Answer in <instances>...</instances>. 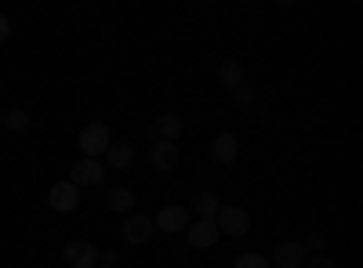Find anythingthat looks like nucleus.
Instances as JSON below:
<instances>
[{
  "instance_id": "1",
  "label": "nucleus",
  "mask_w": 363,
  "mask_h": 268,
  "mask_svg": "<svg viewBox=\"0 0 363 268\" xmlns=\"http://www.w3.org/2000/svg\"><path fill=\"white\" fill-rule=\"evenodd\" d=\"M77 145H80V153H84V160H102L106 156V148L113 145V134H109V127L106 124H87L84 131H80V138H77Z\"/></svg>"
},
{
  "instance_id": "2",
  "label": "nucleus",
  "mask_w": 363,
  "mask_h": 268,
  "mask_svg": "<svg viewBox=\"0 0 363 268\" xmlns=\"http://www.w3.org/2000/svg\"><path fill=\"white\" fill-rule=\"evenodd\" d=\"M66 182H73L77 189H95V185L106 182V163H102V160H77V163L69 167Z\"/></svg>"
},
{
  "instance_id": "3",
  "label": "nucleus",
  "mask_w": 363,
  "mask_h": 268,
  "mask_svg": "<svg viewBox=\"0 0 363 268\" xmlns=\"http://www.w3.org/2000/svg\"><path fill=\"white\" fill-rule=\"evenodd\" d=\"M215 225L225 235H247L251 232V214L244 211V206H225L222 203V211L215 214Z\"/></svg>"
},
{
  "instance_id": "4",
  "label": "nucleus",
  "mask_w": 363,
  "mask_h": 268,
  "mask_svg": "<svg viewBox=\"0 0 363 268\" xmlns=\"http://www.w3.org/2000/svg\"><path fill=\"white\" fill-rule=\"evenodd\" d=\"M62 261L69 268H95L99 264V247L91 243V240H69L62 247Z\"/></svg>"
},
{
  "instance_id": "5",
  "label": "nucleus",
  "mask_w": 363,
  "mask_h": 268,
  "mask_svg": "<svg viewBox=\"0 0 363 268\" xmlns=\"http://www.w3.org/2000/svg\"><path fill=\"white\" fill-rule=\"evenodd\" d=\"M48 206L55 214H73L80 206V189L73 182H55L51 192H48Z\"/></svg>"
},
{
  "instance_id": "6",
  "label": "nucleus",
  "mask_w": 363,
  "mask_h": 268,
  "mask_svg": "<svg viewBox=\"0 0 363 268\" xmlns=\"http://www.w3.org/2000/svg\"><path fill=\"white\" fill-rule=\"evenodd\" d=\"M186 240H189V247L193 250H211L218 240H222V232H218V225L215 221H207V218H196V225H189L186 228Z\"/></svg>"
},
{
  "instance_id": "7",
  "label": "nucleus",
  "mask_w": 363,
  "mask_h": 268,
  "mask_svg": "<svg viewBox=\"0 0 363 268\" xmlns=\"http://www.w3.org/2000/svg\"><path fill=\"white\" fill-rule=\"evenodd\" d=\"M153 228H160V232H186L189 228V211L186 206H160V214L153 218Z\"/></svg>"
},
{
  "instance_id": "8",
  "label": "nucleus",
  "mask_w": 363,
  "mask_h": 268,
  "mask_svg": "<svg viewBox=\"0 0 363 268\" xmlns=\"http://www.w3.org/2000/svg\"><path fill=\"white\" fill-rule=\"evenodd\" d=\"M153 218H142V214H131L128 221H124V228H120V235H124L128 243H135V247H142V243H149L153 240Z\"/></svg>"
},
{
  "instance_id": "9",
  "label": "nucleus",
  "mask_w": 363,
  "mask_h": 268,
  "mask_svg": "<svg viewBox=\"0 0 363 268\" xmlns=\"http://www.w3.org/2000/svg\"><path fill=\"white\" fill-rule=\"evenodd\" d=\"M306 247L301 243H294V240H287V243H280L277 250H272V257H269V264H277V268H301L306 264Z\"/></svg>"
},
{
  "instance_id": "10",
  "label": "nucleus",
  "mask_w": 363,
  "mask_h": 268,
  "mask_svg": "<svg viewBox=\"0 0 363 268\" xmlns=\"http://www.w3.org/2000/svg\"><path fill=\"white\" fill-rule=\"evenodd\" d=\"M178 145L174 141H153V148H149V163H153V170H160V174H167V170H174L178 167Z\"/></svg>"
},
{
  "instance_id": "11",
  "label": "nucleus",
  "mask_w": 363,
  "mask_h": 268,
  "mask_svg": "<svg viewBox=\"0 0 363 268\" xmlns=\"http://www.w3.org/2000/svg\"><path fill=\"white\" fill-rule=\"evenodd\" d=\"M211 156H215V163H233L236 156H240V138L233 134V131H222V134H215V141H211Z\"/></svg>"
},
{
  "instance_id": "12",
  "label": "nucleus",
  "mask_w": 363,
  "mask_h": 268,
  "mask_svg": "<svg viewBox=\"0 0 363 268\" xmlns=\"http://www.w3.org/2000/svg\"><path fill=\"white\" fill-rule=\"evenodd\" d=\"M182 131H186V120H182L178 112H164V116H157V124H153L157 141H178Z\"/></svg>"
},
{
  "instance_id": "13",
  "label": "nucleus",
  "mask_w": 363,
  "mask_h": 268,
  "mask_svg": "<svg viewBox=\"0 0 363 268\" xmlns=\"http://www.w3.org/2000/svg\"><path fill=\"white\" fill-rule=\"evenodd\" d=\"M106 163H109L113 170H128V167L135 163V145H128V141H113V145L106 148Z\"/></svg>"
},
{
  "instance_id": "14",
  "label": "nucleus",
  "mask_w": 363,
  "mask_h": 268,
  "mask_svg": "<svg viewBox=\"0 0 363 268\" xmlns=\"http://www.w3.org/2000/svg\"><path fill=\"white\" fill-rule=\"evenodd\" d=\"M106 203H109V211H113V214H131L138 199H135V192H131L128 185H116V189H109Z\"/></svg>"
},
{
  "instance_id": "15",
  "label": "nucleus",
  "mask_w": 363,
  "mask_h": 268,
  "mask_svg": "<svg viewBox=\"0 0 363 268\" xmlns=\"http://www.w3.org/2000/svg\"><path fill=\"white\" fill-rule=\"evenodd\" d=\"M193 211H196V218H207V221H215V214L222 211V199L215 196V192H196L193 196Z\"/></svg>"
},
{
  "instance_id": "16",
  "label": "nucleus",
  "mask_w": 363,
  "mask_h": 268,
  "mask_svg": "<svg viewBox=\"0 0 363 268\" xmlns=\"http://www.w3.org/2000/svg\"><path fill=\"white\" fill-rule=\"evenodd\" d=\"M218 83H222V87H229V91H236V87L244 83V66L233 62V58H225V62L218 66Z\"/></svg>"
},
{
  "instance_id": "17",
  "label": "nucleus",
  "mask_w": 363,
  "mask_h": 268,
  "mask_svg": "<svg viewBox=\"0 0 363 268\" xmlns=\"http://www.w3.org/2000/svg\"><path fill=\"white\" fill-rule=\"evenodd\" d=\"M233 268H272V264H269V257H265V254L247 250V254H240V257L233 261Z\"/></svg>"
},
{
  "instance_id": "18",
  "label": "nucleus",
  "mask_w": 363,
  "mask_h": 268,
  "mask_svg": "<svg viewBox=\"0 0 363 268\" xmlns=\"http://www.w3.org/2000/svg\"><path fill=\"white\" fill-rule=\"evenodd\" d=\"M4 127H8V131H15V134H18V131H26V127H29V112H22V109L4 112Z\"/></svg>"
},
{
  "instance_id": "19",
  "label": "nucleus",
  "mask_w": 363,
  "mask_h": 268,
  "mask_svg": "<svg viewBox=\"0 0 363 268\" xmlns=\"http://www.w3.org/2000/svg\"><path fill=\"white\" fill-rule=\"evenodd\" d=\"M233 102L247 109V105H255V102H258V91H255V87H247V83H240L236 91H233Z\"/></svg>"
},
{
  "instance_id": "20",
  "label": "nucleus",
  "mask_w": 363,
  "mask_h": 268,
  "mask_svg": "<svg viewBox=\"0 0 363 268\" xmlns=\"http://www.w3.org/2000/svg\"><path fill=\"white\" fill-rule=\"evenodd\" d=\"M301 268H338V261L327 257V254H313V257H306V264H301Z\"/></svg>"
},
{
  "instance_id": "21",
  "label": "nucleus",
  "mask_w": 363,
  "mask_h": 268,
  "mask_svg": "<svg viewBox=\"0 0 363 268\" xmlns=\"http://www.w3.org/2000/svg\"><path fill=\"white\" fill-rule=\"evenodd\" d=\"M323 243H327V240H323L320 232H309V235H306V243H301V247H306V254H309V250H313V254H320V250H323Z\"/></svg>"
},
{
  "instance_id": "22",
  "label": "nucleus",
  "mask_w": 363,
  "mask_h": 268,
  "mask_svg": "<svg viewBox=\"0 0 363 268\" xmlns=\"http://www.w3.org/2000/svg\"><path fill=\"white\" fill-rule=\"evenodd\" d=\"M11 37V22H8V15H0V44H4Z\"/></svg>"
},
{
  "instance_id": "23",
  "label": "nucleus",
  "mask_w": 363,
  "mask_h": 268,
  "mask_svg": "<svg viewBox=\"0 0 363 268\" xmlns=\"http://www.w3.org/2000/svg\"><path fill=\"white\" fill-rule=\"evenodd\" d=\"M95 268H116V264H102V261H99V264H95Z\"/></svg>"
},
{
  "instance_id": "24",
  "label": "nucleus",
  "mask_w": 363,
  "mask_h": 268,
  "mask_svg": "<svg viewBox=\"0 0 363 268\" xmlns=\"http://www.w3.org/2000/svg\"><path fill=\"white\" fill-rule=\"evenodd\" d=\"M0 127H4V112H0Z\"/></svg>"
}]
</instances>
